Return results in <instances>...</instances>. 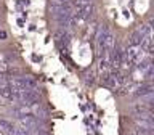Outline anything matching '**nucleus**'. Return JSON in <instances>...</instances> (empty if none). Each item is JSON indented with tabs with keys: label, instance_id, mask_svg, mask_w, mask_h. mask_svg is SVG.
<instances>
[{
	"label": "nucleus",
	"instance_id": "2",
	"mask_svg": "<svg viewBox=\"0 0 154 135\" xmlns=\"http://www.w3.org/2000/svg\"><path fill=\"white\" fill-rule=\"evenodd\" d=\"M69 34H67L66 31H58L55 34V40L56 43L60 45V48H67V45H69Z\"/></svg>",
	"mask_w": 154,
	"mask_h": 135
},
{
	"label": "nucleus",
	"instance_id": "8",
	"mask_svg": "<svg viewBox=\"0 0 154 135\" xmlns=\"http://www.w3.org/2000/svg\"><path fill=\"white\" fill-rule=\"evenodd\" d=\"M7 84H8L7 77H5V74H2V72H0V87H3V85H7Z\"/></svg>",
	"mask_w": 154,
	"mask_h": 135
},
{
	"label": "nucleus",
	"instance_id": "5",
	"mask_svg": "<svg viewBox=\"0 0 154 135\" xmlns=\"http://www.w3.org/2000/svg\"><path fill=\"white\" fill-rule=\"evenodd\" d=\"M151 93H152V85H149V84L140 87L138 92H137V95L141 96V98H143V96H146V95H151Z\"/></svg>",
	"mask_w": 154,
	"mask_h": 135
},
{
	"label": "nucleus",
	"instance_id": "6",
	"mask_svg": "<svg viewBox=\"0 0 154 135\" xmlns=\"http://www.w3.org/2000/svg\"><path fill=\"white\" fill-rule=\"evenodd\" d=\"M0 129H3L5 132H8L10 135H11V133H13V130H14L13 124H11V122H8V121H5V119H0Z\"/></svg>",
	"mask_w": 154,
	"mask_h": 135
},
{
	"label": "nucleus",
	"instance_id": "4",
	"mask_svg": "<svg viewBox=\"0 0 154 135\" xmlns=\"http://www.w3.org/2000/svg\"><path fill=\"white\" fill-rule=\"evenodd\" d=\"M143 39H144L143 34L137 29V31H135L132 36H130V45H138V47H140V45H141V42H143Z\"/></svg>",
	"mask_w": 154,
	"mask_h": 135
},
{
	"label": "nucleus",
	"instance_id": "9",
	"mask_svg": "<svg viewBox=\"0 0 154 135\" xmlns=\"http://www.w3.org/2000/svg\"><path fill=\"white\" fill-rule=\"evenodd\" d=\"M5 39H7V31L0 29V40H5Z\"/></svg>",
	"mask_w": 154,
	"mask_h": 135
},
{
	"label": "nucleus",
	"instance_id": "7",
	"mask_svg": "<svg viewBox=\"0 0 154 135\" xmlns=\"http://www.w3.org/2000/svg\"><path fill=\"white\" fill-rule=\"evenodd\" d=\"M27 5H29L27 0H18L16 7H18V10H24V8H27Z\"/></svg>",
	"mask_w": 154,
	"mask_h": 135
},
{
	"label": "nucleus",
	"instance_id": "3",
	"mask_svg": "<svg viewBox=\"0 0 154 135\" xmlns=\"http://www.w3.org/2000/svg\"><path fill=\"white\" fill-rule=\"evenodd\" d=\"M0 96L5 100H14V95H13V90L10 89V85H3V87H0Z\"/></svg>",
	"mask_w": 154,
	"mask_h": 135
},
{
	"label": "nucleus",
	"instance_id": "1",
	"mask_svg": "<svg viewBox=\"0 0 154 135\" xmlns=\"http://www.w3.org/2000/svg\"><path fill=\"white\" fill-rule=\"evenodd\" d=\"M143 55H144V52L141 50V47L128 45L127 50L124 52V60L128 66H133V64H137V63H140V60H143Z\"/></svg>",
	"mask_w": 154,
	"mask_h": 135
}]
</instances>
